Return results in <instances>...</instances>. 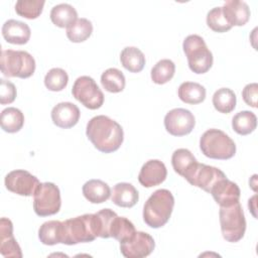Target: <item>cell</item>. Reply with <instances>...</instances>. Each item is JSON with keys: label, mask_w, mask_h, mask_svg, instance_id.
<instances>
[{"label": "cell", "mask_w": 258, "mask_h": 258, "mask_svg": "<svg viewBox=\"0 0 258 258\" xmlns=\"http://www.w3.org/2000/svg\"><path fill=\"white\" fill-rule=\"evenodd\" d=\"M38 238L44 245H55L61 243L62 238V222L47 221L43 223L38 230Z\"/></svg>", "instance_id": "484cf974"}, {"label": "cell", "mask_w": 258, "mask_h": 258, "mask_svg": "<svg viewBox=\"0 0 258 258\" xmlns=\"http://www.w3.org/2000/svg\"><path fill=\"white\" fill-rule=\"evenodd\" d=\"M60 191L52 182H42L33 195V210L39 217L55 215L60 210Z\"/></svg>", "instance_id": "ba28073f"}, {"label": "cell", "mask_w": 258, "mask_h": 258, "mask_svg": "<svg viewBox=\"0 0 258 258\" xmlns=\"http://www.w3.org/2000/svg\"><path fill=\"white\" fill-rule=\"evenodd\" d=\"M78 19L77 10L68 3H60L52 7L50 11L51 22L61 28L70 27Z\"/></svg>", "instance_id": "7402d4cb"}, {"label": "cell", "mask_w": 258, "mask_h": 258, "mask_svg": "<svg viewBox=\"0 0 258 258\" xmlns=\"http://www.w3.org/2000/svg\"><path fill=\"white\" fill-rule=\"evenodd\" d=\"M219 216L224 239L231 243L239 242L246 231V220L241 204L238 202L228 207H221Z\"/></svg>", "instance_id": "52a82bcc"}, {"label": "cell", "mask_w": 258, "mask_h": 258, "mask_svg": "<svg viewBox=\"0 0 258 258\" xmlns=\"http://www.w3.org/2000/svg\"><path fill=\"white\" fill-rule=\"evenodd\" d=\"M257 126V117L253 112L241 111L232 119V127L234 131L240 135H248L252 133Z\"/></svg>", "instance_id": "f546056e"}, {"label": "cell", "mask_w": 258, "mask_h": 258, "mask_svg": "<svg viewBox=\"0 0 258 258\" xmlns=\"http://www.w3.org/2000/svg\"><path fill=\"white\" fill-rule=\"evenodd\" d=\"M69 82V76L67 72L60 68H53L48 71L44 77L45 87L52 92L62 91Z\"/></svg>", "instance_id": "d590c367"}, {"label": "cell", "mask_w": 258, "mask_h": 258, "mask_svg": "<svg viewBox=\"0 0 258 258\" xmlns=\"http://www.w3.org/2000/svg\"><path fill=\"white\" fill-rule=\"evenodd\" d=\"M122 66L130 73H139L145 66V56L143 52L135 46H127L120 53Z\"/></svg>", "instance_id": "cb8c5ba5"}, {"label": "cell", "mask_w": 258, "mask_h": 258, "mask_svg": "<svg viewBox=\"0 0 258 258\" xmlns=\"http://www.w3.org/2000/svg\"><path fill=\"white\" fill-rule=\"evenodd\" d=\"M30 27L19 20L9 19L2 26V35L4 39L12 44H25L30 38Z\"/></svg>", "instance_id": "ac0fdd59"}, {"label": "cell", "mask_w": 258, "mask_h": 258, "mask_svg": "<svg viewBox=\"0 0 258 258\" xmlns=\"http://www.w3.org/2000/svg\"><path fill=\"white\" fill-rule=\"evenodd\" d=\"M44 3L43 0H19L15 4V11L24 18L35 19L41 14Z\"/></svg>", "instance_id": "e575fe53"}, {"label": "cell", "mask_w": 258, "mask_h": 258, "mask_svg": "<svg viewBox=\"0 0 258 258\" xmlns=\"http://www.w3.org/2000/svg\"><path fill=\"white\" fill-rule=\"evenodd\" d=\"M0 103L2 105L12 103L16 98V88L14 84L4 79L0 80Z\"/></svg>", "instance_id": "74e56055"}, {"label": "cell", "mask_w": 258, "mask_h": 258, "mask_svg": "<svg viewBox=\"0 0 258 258\" xmlns=\"http://www.w3.org/2000/svg\"><path fill=\"white\" fill-rule=\"evenodd\" d=\"M207 24L215 32H226L232 28L224 16L222 7H215L208 12Z\"/></svg>", "instance_id": "8d00e7d4"}, {"label": "cell", "mask_w": 258, "mask_h": 258, "mask_svg": "<svg viewBox=\"0 0 258 258\" xmlns=\"http://www.w3.org/2000/svg\"><path fill=\"white\" fill-rule=\"evenodd\" d=\"M196 125L194 114L183 108H175L166 113L164 127L173 136H184L189 134Z\"/></svg>", "instance_id": "8fae6325"}, {"label": "cell", "mask_w": 258, "mask_h": 258, "mask_svg": "<svg viewBox=\"0 0 258 258\" xmlns=\"http://www.w3.org/2000/svg\"><path fill=\"white\" fill-rule=\"evenodd\" d=\"M177 95L182 102L196 105L204 102L206 99V89L199 83L184 82L178 87Z\"/></svg>", "instance_id": "603a6c76"}, {"label": "cell", "mask_w": 258, "mask_h": 258, "mask_svg": "<svg viewBox=\"0 0 258 258\" xmlns=\"http://www.w3.org/2000/svg\"><path fill=\"white\" fill-rule=\"evenodd\" d=\"M256 195H254L250 200H249V202H248V207H249V209L251 210V212H252V215L256 218L257 216H256V213H255V210H256Z\"/></svg>", "instance_id": "ab89813d"}, {"label": "cell", "mask_w": 258, "mask_h": 258, "mask_svg": "<svg viewBox=\"0 0 258 258\" xmlns=\"http://www.w3.org/2000/svg\"><path fill=\"white\" fill-rule=\"evenodd\" d=\"M86 134L92 144L103 153L118 150L124 140L121 125L105 115L93 117L87 124Z\"/></svg>", "instance_id": "6da1fadb"}, {"label": "cell", "mask_w": 258, "mask_h": 258, "mask_svg": "<svg viewBox=\"0 0 258 258\" xmlns=\"http://www.w3.org/2000/svg\"><path fill=\"white\" fill-rule=\"evenodd\" d=\"M93 32V24L87 18H78L67 28V36L72 42H83L87 40Z\"/></svg>", "instance_id": "1f68e13d"}, {"label": "cell", "mask_w": 258, "mask_h": 258, "mask_svg": "<svg viewBox=\"0 0 258 258\" xmlns=\"http://www.w3.org/2000/svg\"><path fill=\"white\" fill-rule=\"evenodd\" d=\"M101 84L106 91L110 93H119L124 90L126 81L121 71L115 68H110L102 74Z\"/></svg>", "instance_id": "4dcf8cb0"}, {"label": "cell", "mask_w": 258, "mask_h": 258, "mask_svg": "<svg viewBox=\"0 0 258 258\" xmlns=\"http://www.w3.org/2000/svg\"><path fill=\"white\" fill-rule=\"evenodd\" d=\"M80 109L71 102H61L55 105L51 110V120L59 128H72L80 119Z\"/></svg>", "instance_id": "2e32d148"}, {"label": "cell", "mask_w": 258, "mask_h": 258, "mask_svg": "<svg viewBox=\"0 0 258 258\" xmlns=\"http://www.w3.org/2000/svg\"><path fill=\"white\" fill-rule=\"evenodd\" d=\"M167 175L164 163L158 159L146 161L138 174V180L144 187H152L163 182Z\"/></svg>", "instance_id": "9a60e30c"}, {"label": "cell", "mask_w": 258, "mask_h": 258, "mask_svg": "<svg viewBox=\"0 0 258 258\" xmlns=\"http://www.w3.org/2000/svg\"><path fill=\"white\" fill-rule=\"evenodd\" d=\"M155 247L153 238L142 231H136L129 240L120 243V251L126 258H143L152 253Z\"/></svg>", "instance_id": "7c38bea8"}, {"label": "cell", "mask_w": 258, "mask_h": 258, "mask_svg": "<svg viewBox=\"0 0 258 258\" xmlns=\"http://www.w3.org/2000/svg\"><path fill=\"white\" fill-rule=\"evenodd\" d=\"M135 232V227L131 221H129L125 217L116 216L110 228V237L116 239L121 243L133 237Z\"/></svg>", "instance_id": "f1b7e54d"}, {"label": "cell", "mask_w": 258, "mask_h": 258, "mask_svg": "<svg viewBox=\"0 0 258 258\" xmlns=\"http://www.w3.org/2000/svg\"><path fill=\"white\" fill-rule=\"evenodd\" d=\"M212 101L218 112L228 114L235 109L237 98L231 89L221 88L215 92Z\"/></svg>", "instance_id": "83f0119b"}, {"label": "cell", "mask_w": 258, "mask_h": 258, "mask_svg": "<svg viewBox=\"0 0 258 258\" xmlns=\"http://www.w3.org/2000/svg\"><path fill=\"white\" fill-rule=\"evenodd\" d=\"M83 195L92 204H102L110 198L111 189L101 179H90L83 185Z\"/></svg>", "instance_id": "44dd1931"}, {"label": "cell", "mask_w": 258, "mask_h": 258, "mask_svg": "<svg viewBox=\"0 0 258 258\" xmlns=\"http://www.w3.org/2000/svg\"><path fill=\"white\" fill-rule=\"evenodd\" d=\"M72 94L76 100L86 108L96 110L104 103V94L96 84L95 80L89 76L79 77L72 89Z\"/></svg>", "instance_id": "9c48e42d"}, {"label": "cell", "mask_w": 258, "mask_h": 258, "mask_svg": "<svg viewBox=\"0 0 258 258\" xmlns=\"http://www.w3.org/2000/svg\"><path fill=\"white\" fill-rule=\"evenodd\" d=\"M0 123L1 128L5 132L15 133L22 128L24 124V115L17 108L8 107L1 112Z\"/></svg>", "instance_id": "4316f807"}, {"label": "cell", "mask_w": 258, "mask_h": 258, "mask_svg": "<svg viewBox=\"0 0 258 258\" xmlns=\"http://www.w3.org/2000/svg\"><path fill=\"white\" fill-rule=\"evenodd\" d=\"M198 163L192 153L185 148L176 149L171 156V164L176 173L185 176Z\"/></svg>", "instance_id": "d4e9b609"}, {"label": "cell", "mask_w": 258, "mask_h": 258, "mask_svg": "<svg viewBox=\"0 0 258 258\" xmlns=\"http://www.w3.org/2000/svg\"><path fill=\"white\" fill-rule=\"evenodd\" d=\"M182 48L187 58L188 67L195 74H205L213 66V54L204 38L198 34L186 36Z\"/></svg>", "instance_id": "8992f818"}, {"label": "cell", "mask_w": 258, "mask_h": 258, "mask_svg": "<svg viewBox=\"0 0 258 258\" xmlns=\"http://www.w3.org/2000/svg\"><path fill=\"white\" fill-rule=\"evenodd\" d=\"M117 214L111 209H103L94 214L95 230L97 237L110 238V228Z\"/></svg>", "instance_id": "d6a6232c"}, {"label": "cell", "mask_w": 258, "mask_h": 258, "mask_svg": "<svg viewBox=\"0 0 258 258\" xmlns=\"http://www.w3.org/2000/svg\"><path fill=\"white\" fill-rule=\"evenodd\" d=\"M96 238L94 214H85L62 222V244L76 245L92 242Z\"/></svg>", "instance_id": "277c9868"}, {"label": "cell", "mask_w": 258, "mask_h": 258, "mask_svg": "<svg viewBox=\"0 0 258 258\" xmlns=\"http://www.w3.org/2000/svg\"><path fill=\"white\" fill-rule=\"evenodd\" d=\"M0 253L4 257H22L21 248L13 236V224L7 218L0 220Z\"/></svg>", "instance_id": "e0dca14e"}, {"label": "cell", "mask_w": 258, "mask_h": 258, "mask_svg": "<svg viewBox=\"0 0 258 258\" xmlns=\"http://www.w3.org/2000/svg\"><path fill=\"white\" fill-rule=\"evenodd\" d=\"M242 97L244 102L253 108L257 107V97H258V85L257 83H251L244 87L242 91Z\"/></svg>", "instance_id": "f35d334b"}, {"label": "cell", "mask_w": 258, "mask_h": 258, "mask_svg": "<svg viewBox=\"0 0 258 258\" xmlns=\"http://www.w3.org/2000/svg\"><path fill=\"white\" fill-rule=\"evenodd\" d=\"M210 194L220 207H228L239 202L241 191L237 183L231 181L226 176L212 186Z\"/></svg>", "instance_id": "5bb4252c"}, {"label": "cell", "mask_w": 258, "mask_h": 258, "mask_svg": "<svg viewBox=\"0 0 258 258\" xmlns=\"http://www.w3.org/2000/svg\"><path fill=\"white\" fill-rule=\"evenodd\" d=\"M200 148L209 158L226 160L236 153V144L232 138L219 129H209L201 136Z\"/></svg>", "instance_id": "3957f363"}, {"label": "cell", "mask_w": 258, "mask_h": 258, "mask_svg": "<svg viewBox=\"0 0 258 258\" xmlns=\"http://www.w3.org/2000/svg\"><path fill=\"white\" fill-rule=\"evenodd\" d=\"M175 73V64L172 60L164 58L159 60L151 70V80L157 85L169 82Z\"/></svg>", "instance_id": "836d02e7"}, {"label": "cell", "mask_w": 258, "mask_h": 258, "mask_svg": "<svg viewBox=\"0 0 258 258\" xmlns=\"http://www.w3.org/2000/svg\"><path fill=\"white\" fill-rule=\"evenodd\" d=\"M222 10L231 26H242L250 18V8L244 1L228 0L224 3Z\"/></svg>", "instance_id": "d6986e66"}, {"label": "cell", "mask_w": 258, "mask_h": 258, "mask_svg": "<svg viewBox=\"0 0 258 258\" xmlns=\"http://www.w3.org/2000/svg\"><path fill=\"white\" fill-rule=\"evenodd\" d=\"M4 182L8 190L24 197L33 196L40 184L36 176L23 169L10 171L5 176Z\"/></svg>", "instance_id": "30bf717a"}, {"label": "cell", "mask_w": 258, "mask_h": 258, "mask_svg": "<svg viewBox=\"0 0 258 258\" xmlns=\"http://www.w3.org/2000/svg\"><path fill=\"white\" fill-rule=\"evenodd\" d=\"M1 72L8 78L27 79L35 71V60L33 56L25 50H2L0 60Z\"/></svg>", "instance_id": "5b68a950"}, {"label": "cell", "mask_w": 258, "mask_h": 258, "mask_svg": "<svg viewBox=\"0 0 258 258\" xmlns=\"http://www.w3.org/2000/svg\"><path fill=\"white\" fill-rule=\"evenodd\" d=\"M139 200L138 190L129 182H119L114 185L111 201L121 208H132Z\"/></svg>", "instance_id": "ffe728a7"}, {"label": "cell", "mask_w": 258, "mask_h": 258, "mask_svg": "<svg viewBox=\"0 0 258 258\" xmlns=\"http://www.w3.org/2000/svg\"><path fill=\"white\" fill-rule=\"evenodd\" d=\"M174 198L165 188L155 190L146 201L143 207V221L153 229L164 226L172 213Z\"/></svg>", "instance_id": "7a4b0ae2"}, {"label": "cell", "mask_w": 258, "mask_h": 258, "mask_svg": "<svg viewBox=\"0 0 258 258\" xmlns=\"http://www.w3.org/2000/svg\"><path fill=\"white\" fill-rule=\"evenodd\" d=\"M224 177H226V174L221 169L199 162L184 176L191 185L198 186L207 192H210L212 186Z\"/></svg>", "instance_id": "4fadbf2b"}]
</instances>
